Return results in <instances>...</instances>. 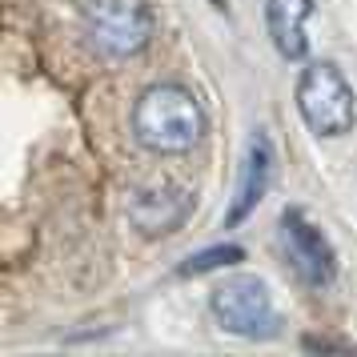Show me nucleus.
Listing matches in <instances>:
<instances>
[{
    "label": "nucleus",
    "mask_w": 357,
    "mask_h": 357,
    "mask_svg": "<svg viewBox=\"0 0 357 357\" xmlns=\"http://www.w3.org/2000/svg\"><path fill=\"white\" fill-rule=\"evenodd\" d=\"M273 141L265 132H253L249 137V149H245V165H241V185H237V197H233V209L225 213V225H241L249 213L261 205V197L269 193V181H273Z\"/></svg>",
    "instance_id": "7"
},
{
    "label": "nucleus",
    "mask_w": 357,
    "mask_h": 357,
    "mask_svg": "<svg viewBox=\"0 0 357 357\" xmlns=\"http://www.w3.org/2000/svg\"><path fill=\"white\" fill-rule=\"evenodd\" d=\"M301 345H305V349H337V354H354L349 341H333V337H305Z\"/></svg>",
    "instance_id": "10"
},
{
    "label": "nucleus",
    "mask_w": 357,
    "mask_h": 357,
    "mask_svg": "<svg viewBox=\"0 0 357 357\" xmlns=\"http://www.w3.org/2000/svg\"><path fill=\"white\" fill-rule=\"evenodd\" d=\"M153 8L145 0H89L84 4V36L109 61H129L153 40Z\"/></svg>",
    "instance_id": "3"
},
{
    "label": "nucleus",
    "mask_w": 357,
    "mask_h": 357,
    "mask_svg": "<svg viewBox=\"0 0 357 357\" xmlns=\"http://www.w3.org/2000/svg\"><path fill=\"white\" fill-rule=\"evenodd\" d=\"M132 137L157 157H181L205 137V109L185 84H149L132 105Z\"/></svg>",
    "instance_id": "1"
},
{
    "label": "nucleus",
    "mask_w": 357,
    "mask_h": 357,
    "mask_svg": "<svg viewBox=\"0 0 357 357\" xmlns=\"http://www.w3.org/2000/svg\"><path fill=\"white\" fill-rule=\"evenodd\" d=\"M309 17H313V0H269L265 4V24H269V36H273V49L285 61H305Z\"/></svg>",
    "instance_id": "8"
},
{
    "label": "nucleus",
    "mask_w": 357,
    "mask_h": 357,
    "mask_svg": "<svg viewBox=\"0 0 357 357\" xmlns=\"http://www.w3.org/2000/svg\"><path fill=\"white\" fill-rule=\"evenodd\" d=\"M209 309L225 333H237V337H249V341L277 337V329H281L273 293L261 277H229V281H221L209 297Z\"/></svg>",
    "instance_id": "4"
},
{
    "label": "nucleus",
    "mask_w": 357,
    "mask_h": 357,
    "mask_svg": "<svg viewBox=\"0 0 357 357\" xmlns=\"http://www.w3.org/2000/svg\"><path fill=\"white\" fill-rule=\"evenodd\" d=\"M277 237H281V249H285L289 269L305 281L309 289H325V285H333V277H337V253H333L329 237L309 221L305 213L301 209H285L281 213V229H277Z\"/></svg>",
    "instance_id": "5"
},
{
    "label": "nucleus",
    "mask_w": 357,
    "mask_h": 357,
    "mask_svg": "<svg viewBox=\"0 0 357 357\" xmlns=\"http://www.w3.org/2000/svg\"><path fill=\"white\" fill-rule=\"evenodd\" d=\"M189 213H193V193L181 185H149V189H137L129 201V221L145 237L177 233Z\"/></svg>",
    "instance_id": "6"
},
{
    "label": "nucleus",
    "mask_w": 357,
    "mask_h": 357,
    "mask_svg": "<svg viewBox=\"0 0 357 357\" xmlns=\"http://www.w3.org/2000/svg\"><path fill=\"white\" fill-rule=\"evenodd\" d=\"M241 257H245V253L237 249V245H213V249H205V253L189 257L177 273L181 277H197V273H209V269H221V265H237Z\"/></svg>",
    "instance_id": "9"
},
{
    "label": "nucleus",
    "mask_w": 357,
    "mask_h": 357,
    "mask_svg": "<svg viewBox=\"0 0 357 357\" xmlns=\"http://www.w3.org/2000/svg\"><path fill=\"white\" fill-rule=\"evenodd\" d=\"M297 113L317 137H345L354 132L357 97L337 65L313 61L297 77Z\"/></svg>",
    "instance_id": "2"
}]
</instances>
